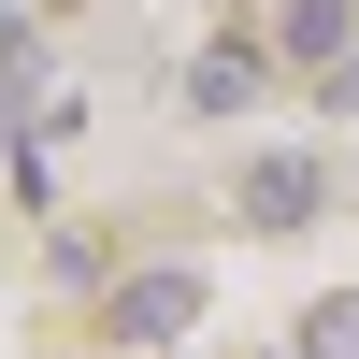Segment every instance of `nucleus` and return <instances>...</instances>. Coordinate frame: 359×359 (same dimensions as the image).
I'll return each instance as SVG.
<instances>
[{"mask_svg": "<svg viewBox=\"0 0 359 359\" xmlns=\"http://www.w3.org/2000/svg\"><path fill=\"white\" fill-rule=\"evenodd\" d=\"M187 316H201V287H187V273H144L130 302H115V331H144V345H172Z\"/></svg>", "mask_w": 359, "mask_h": 359, "instance_id": "7ed1b4c3", "label": "nucleus"}, {"mask_svg": "<svg viewBox=\"0 0 359 359\" xmlns=\"http://www.w3.org/2000/svg\"><path fill=\"white\" fill-rule=\"evenodd\" d=\"M316 201H331V172H316V158H245V216H259V230H302Z\"/></svg>", "mask_w": 359, "mask_h": 359, "instance_id": "f03ea898", "label": "nucleus"}, {"mask_svg": "<svg viewBox=\"0 0 359 359\" xmlns=\"http://www.w3.org/2000/svg\"><path fill=\"white\" fill-rule=\"evenodd\" d=\"M302 359H359V302H316L302 316Z\"/></svg>", "mask_w": 359, "mask_h": 359, "instance_id": "20e7f679", "label": "nucleus"}, {"mask_svg": "<svg viewBox=\"0 0 359 359\" xmlns=\"http://www.w3.org/2000/svg\"><path fill=\"white\" fill-rule=\"evenodd\" d=\"M0 101H15V130H29V144L72 130V86L43 72V43H29V29H0Z\"/></svg>", "mask_w": 359, "mask_h": 359, "instance_id": "f257e3e1", "label": "nucleus"}]
</instances>
